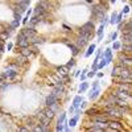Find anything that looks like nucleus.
I'll list each match as a JSON object with an SVG mask.
<instances>
[{"label":"nucleus","instance_id":"nucleus-31","mask_svg":"<svg viewBox=\"0 0 132 132\" xmlns=\"http://www.w3.org/2000/svg\"><path fill=\"white\" fill-rule=\"evenodd\" d=\"M120 46H122V44H120V42H114V45H112V49L118 50V49H120Z\"/></svg>","mask_w":132,"mask_h":132},{"label":"nucleus","instance_id":"nucleus-36","mask_svg":"<svg viewBox=\"0 0 132 132\" xmlns=\"http://www.w3.org/2000/svg\"><path fill=\"white\" fill-rule=\"evenodd\" d=\"M75 111V108L73 107V106H70V107H69V114H73Z\"/></svg>","mask_w":132,"mask_h":132},{"label":"nucleus","instance_id":"nucleus-24","mask_svg":"<svg viewBox=\"0 0 132 132\" xmlns=\"http://www.w3.org/2000/svg\"><path fill=\"white\" fill-rule=\"evenodd\" d=\"M87 89H89V83H87V82H82L81 86H79V89H78V92H81V94H82V92H85Z\"/></svg>","mask_w":132,"mask_h":132},{"label":"nucleus","instance_id":"nucleus-16","mask_svg":"<svg viewBox=\"0 0 132 132\" xmlns=\"http://www.w3.org/2000/svg\"><path fill=\"white\" fill-rule=\"evenodd\" d=\"M120 49H122L123 54H126V56H131V52H132V46L131 45H122Z\"/></svg>","mask_w":132,"mask_h":132},{"label":"nucleus","instance_id":"nucleus-35","mask_svg":"<svg viewBox=\"0 0 132 132\" xmlns=\"http://www.w3.org/2000/svg\"><path fill=\"white\" fill-rule=\"evenodd\" d=\"M62 27H64V28H65V30H67V32H70V30H71V28H70V27H67L66 24H62Z\"/></svg>","mask_w":132,"mask_h":132},{"label":"nucleus","instance_id":"nucleus-25","mask_svg":"<svg viewBox=\"0 0 132 132\" xmlns=\"http://www.w3.org/2000/svg\"><path fill=\"white\" fill-rule=\"evenodd\" d=\"M65 120H66V112H62V114H59V116H58L57 124H62Z\"/></svg>","mask_w":132,"mask_h":132},{"label":"nucleus","instance_id":"nucleus-34","mask_svg":"<svg viewBox=\"0 0 132 132\" xmlns=\"http://www.w3.org/2000/svg\"><path fill=\"white\" fill-rule=\"evenodd\" d=\"M28 19H29L28 16H25L24 19H22V24H24V25H27V24H28Z\"/></svg>","mask_w":132,"mask_h":132},{"label":"nucleus","instance_id":"nucleus-30","mask_svg":"<svg viewBox=\"0 0 132 132\" xmlns=\"http://www.w3.org/2000/svg\"><path fill=\"white\" fill-rule=\"evenodd\" d=\"M64 131V126L62 124H56V132H62Z\"/></svg>","mask_w":132,"mask_h":132},{"label":"nucleus","instance_id":"nucleus-22","mask_svg":"<svg viewBox=\"0 0 132 132\" xmlns=\"http://www.w3.org/2000/svg\"><path fill=\"white\" fill-rule=\"evenodd\" d=\"M99 94H100V89H98V90H94V91H90L89 98L92 100V99H95L97 97H99Z\"/></svg>","mask_w":132,"mask_h":132},{"label":"nucleus","instance_id":"nucleus-13","mask_svg":"<svg viewBox=\"0 0 132 132\" xmlns=\"http://www.w3.org/2000/svg\"><path fill=\"white\" fill-rule=\"evenodd\" d=\"M67 46L71 49V56H73V58H74V57H77V56L79 54V50H81V49L78 48V46H75V45H74V42H69V44H67Z\"/></svg>","mask_w":132,"mask_h":132},{"label":"nucleus","instance_id":"nucleus-39","mask_svg":"<svg viewBox=\"0 0 132 132\" xmlns=\"http://www.w3.org/2000/svg\"><path fill=\"white\" fill-rule=\"evenodd\" d=\"M128 11H129V7H126V8H123V12H122V13H127Z\"/></svg>","mask_w":132,"mask_h":132},{"label":"nucleus","instance_id":"nucleus-32","mask_svg":"<svg viewBox=\"0 0 132 132\" xmlns=\"http://www.w3.org/2000/svg\"><path fill=\"white\" fill-rule=\"evenodd\" d=\"M118 37V33L116 32H114V33H111V36H110V41H115V38Z\"/></svg>","mask_w":132,"mask_h":132},{"label":"nucleus","instance_id":"nucleus-28","mask_svg":"<svg viewBox=\"0 0 132 132\" xmlns=\"http://www.w3.org/2000/svg\"><path fill=\"white\" fill-rule=\"evenodd\" d=\"M17 131H19V132H30V129H29L27 126H20Z\"/></svg>","mask_w":132,"mask_h":132},{"label":"nucleus","instance_id":"nucleus-3","mask_svg":"<svg viewBox=\"0 0 132 132\" xmlns=\"http://www.w3.org/2000/svg\"><path fill=\"white\" fill-rule=\"evenodd\" d=\"M107 126L114 132H123V129H124V126L120 120H110L107 123Z\"/></svg>","mask_w":132,"mask_h":132},{"label":"nucleus","instance_id":"nucleus-2","mask_svg":"<svg viewBox=\"0 0 132 132\" xmlns=\"http://www.w3.org/2000/svg\"><path fill=\"white\" fill-rule=\"evenodd\" d=\"M15 45H16L17 48H20V49H25V48H29V46H30L29 40H27V38L22 36L20 32L16 36V42H15Z\"/></svg>","mask_w":132,"mask_h":132},{"label":"nucleus","instance_id":"nucleus-18","mask_svg":"<svg viewBox=\"0 0 132 132\" xmlns=\"http://www.w3.org/2000/svg\"><path fill=\"white\" fill-rule=\"evenodd\" d=\"M27 62H28V58L20 56V57H17V58H16V62H15V64H16L17 66H22V65H25Z\"/></svg>","mask_w":132,"mask_h":132},{"label":"nucleus","instance_id":"nucleus-41","mask_svg":"<svg viewBox=\"0 0 132 132\" xmlns=\"http://www.w3.org/2000/svg\"><path fill=\"white\" fill-rule=\"evenodd\" d=\"M97 75H98V77H99V78H102V77H103V73H98V74H97Z\"/></svg>","mask_w":132,"mask_h":132},{"label":"nucleus","instance_id":"nucleus-29","mask_svg":"<svg viewBox=\"0 0 132 132\" xmlns=\"http://www.w3.org/2000/svg\"><path fill=\"white\" fill-rule=\"evenodd\" d=\"M116 16H118V15H116V12H114V13L111 15V20H110L111 24H115V21H116Z\"/></svg>","mask_w":132,"mask_h":132},{"label":"nucleus","instance_id":"nucleus-42","mask_svg":"<svg viewBox=\"0 0 132 132\" xmlns=\"http://www.w3.org/2000/svg\"><path fill=\"white\" fill-rule=\"evenodd\" d=\"M70 132H71V131H70Z\"/></svg>","mask_w":132,"mask_h":132},{"label":"nucleus","instance_id":"nucleus-37","mask_svg":"<svg viewBox=\"0 0 132 132\" xmlns=\"http://www.w3.org/2000/svg\"><path fill=\"white\" fill-rule=\"evenodd\" d=\"M87 78V77H86V74H85V73H82V75H81V82H83L85 79H86Z\"/></svg>","mask_w":132,"mask_h":132},{"label":"nucleus","instance_id":"nucleus-6","mask_svg":"<svg viewBox=\"0 0 132 132\" xmlns=\"http://www.w3.org/2000/svg\"><path fill=\"white\" fill-rule=\"evenodd\" d=\"M90 120H91L92 123H103V124H107L108 122H110V119H108L107 116H106L104 114H102V112L98 114V115H95L94 118H91Z\"/></svg>","mask_w":132,"mask_h":132},{"label":"nucleus","instance_id":"nucleus-1","mask_svg":"<svg viewBox=\"0 0 132 132\" xmlns=\"http://www.w3.org/2000/svg\"><path fill=\"white\" fill-rule=\"evenodd\" d=\"M92 34H94V22L92 21H87L78 29V36L85 40H90Z\"/></svg>","mask_w":132,"mask_h":132},{"label":"nucleus","instance_id":"nucleus-23","mask_svg":"<svg viewBox=\"0 0 132 132\" xmlns=\"http://www.w3.org/2000/svg\"><path fill=\"white\" fill-rule=\"evenodd\" d=\"M20 22H21L20 20H15V19H13V21H12L11 24H9V28H11L12 30L17 29V28H19V25H20Z\"/></svg>","mask_w":132,"mask_h":132},{"label":"nucleus","instance_id":"nucleus-33","mask_svg":"<svg viewBox=\"0 0 132 132\" xmlns=\"http://www.w3.org/2000/svg\"><path fill=\"white\" fill-rule=\"evenodd\" d=\"M95 74H97L95 71H90V73H87V74H86V77H89V78H91V77H94Z\"/></svg>","mask_w":132,"mask_h":132},{"label":"nucleus","instance_id":"nucleus-8","mask_svg":"<svg viewBox=\"0 0 132 132\" xmlns=\"http://www.w3.org/2000/svg\"><path fill=\"white\" fill-rule=\"evenodd\" d=\"M42 21H44L42 19L33 16V17H30V19H29L28 24H27L25 27H28V28H30V29H34V28H36V25H38V24H40V22H42Z\"/></svg>","mask_w":132,"mask_h":132},{"label":"nucleus","instance_id":"nucleus-19","mask_svg":"<svg viewBox=\"0 0 132 132\" xmlns=\"http://www.w3.org/2000/svg\"><path fill=\"white\" fill-rule=\"evenodd\" d=\"M57 73L59 75H67L69 74V69L66 66H58L57 67Z\"/></svg>","mask_w":132,"mask_h":132},{"label":"nucleus","instance_id":"nucleus-15","mask_svg":"<svg viewBox=\"0 0 132 132\" xmlns=\"http://www.w3.org/2000/svg\"><path fill=\"white\" fill-rule=\"evenodd\" d=\"M44 114H45V116H46V118H48V119H50V120H53L54 118H56V114H54L52 110H50V108L49 107H45L44 108Z\"/></svg>","mask_w":132,"mask_h":132},{"label":"nucleus","instance_id":"nucleus-5","mask_svg":"<svg viewBox=\"0 0 132 132\" xmlns=\"http://www.w3.org/2000/svg\"><path fill=\"white\" fill-rule=\"evenodd\" d=\"M54 104H61L59 103V98H57L56 95H53V94H49L48 97H46V99H45V107H52Z\"/></svg>","mask_w":132,"mask_h":132},{"label":"nucleus","instance_id":"nucleus-10","mask_svg":"<svg viewBox=\"0 0 132 132\" xmlns=\"http://www.w3.org/2000/svg\"><path fill=\"white\" fill-rule=\"evenodd\" d=\"M87 44H89V40H85V38H82V37H79V36H78V37L75 38V44H74V45H75V46H78L79 49H83Z\"/></svg>","mask_w":132,"mask_h":132},{"label":"nucleus","instance_id":"nucleus-27","mask_svg":"<svg viewBox=\"0 0 132 132\" xmlns=\"http://www.w3.org/2000/svg\"><path fill=\"white\" fill-rule=\"evenodd\" d=\"M94 50H95V45L92 44V45H90V46H89V50H87V53L85 54V56H86V57H89V56H90V54H91L92 52H94Z\"/></svg>","mask_w":132,"mask_h":132},{"label":"nucleus","instance_id":"nucleus-17","mask_svg":"<svg viewBox=\"0 0 132 132\" xmlns=\"http://www.w3.org/2000/svg\"><path fill=\"white\" fill-rule=\"evenodd\" d=\"M122 69H123V67L116 66V65H115V67L111 70V77H112V78H118L119 74H120V71H122Z\"/></svg>","mask_w":132,"mask_h":132},{"label":"nucleus","instance_id":"nucleus-38","mask_svg":"<svg viewBox=\"0 0 132 132\" xmlns=\"http://www.w3.org/2000/svg\"><path fill=\"white\" fill-rule=\"evenodd\" d=\"M12 48H13V44H12V42H9L8 45H7V49H8V50H11Z\"/></svg>","mask_w":132,"mask_h":132},{"label":"nucleus","instance_id":"nucleus-7","mask_svg":"<svg viewBox=\"0 0 132 132\" xmlns=\"http://www.w3.org/2000/svg\"><path fill=\"white\" fill-rule=\"evenodd\" d=\"M29 4H30V2H28V0H25V2H19L17 3V8L15 9V11H16L17 13H20V15L24 13L27 11V8L29 7Z\"/></svg>","mask_w":132,"mask_h":132},{"label":"nucleus","instance_id":"nucleus-4","mask_svg":"<svg viewBox=\"0 0 132 132\" xmlns=\"http://www.w3.org/2000/svg\"><path fill=\"white\" fill-rule=\"evenodd\" d=\"M20 33L24 36L27 40H32L33 37H36L37 36V32H36V29H30V28H28V27H24V28H21V30H20Z\"/></svg>","mask_w":132,"mask_h":132},{"label":"nucleus","instance_id":"nucleus-26","mask_svg":"<svg viewBox=\"0 0 132 132\" xmlns=\"http://www.w3.org/2000/svg\"><path fill=\"white\" fill-rule=\"evenodd\" d=\"M74 66H75V58H71V59L66 64V67L70 69V67H74Z\"/></svg>","mask_w":132,"mask_h":132},{"label":"nucleus","instance_id":"nucleus-11","mask_svg":"<svg viewBox=\"0 0 132 132\" xmlns=\"http://www.w3.org/2000/svg\"><path fill=\"white\" fill-rule=\"evenodd\" d=\"M131 44H132L131 33H123L122 34V45H131Z\"/></svg>","mask_w":132,"mask_h":132},{"label":"nucleus","instance_id":"nucleus-14","mask_svg":"<svg viewBox=\"0 0 132 132\" xmlns=\"http://www.w3.org/2000/svg\"><path fill=\"white\" fill-rule=\"evenodd\" d=\"M20 56H22V57H25V58L29 59V57L33 56L32 50H30V46H29V48H25V49H20Z\"/></svg>","mask_w":132,"mask_h":132},{"label":"nucleus","instance_id":"nucleus-21","mask_svg":"<svg viewBox=\"0 0 132 132\" xmlns=\"http://www.w3.org/2000/svg\"><path fill=\"white\" fill-rule=\"evenodd\" d=\"M5 75H7V78L13 79V78H16L17 71H16V70H12V69H9V70H7V71H5Z\"/></svg>","mask_w":132,"mask_h":132},{"label":"nucleus","instance_id":"nucleus-12","mask_svg":"<svg viewBox=\"0 0 132 132\" xmlns=\"http://www.w3.org/2000/svg\"><path fill=\"white\" fill-rule=\"evenodd\" d=\"M44 42H45V38H44V37H38V36L33 37L32 40L29 41V44H30V45H33V46H38V45H42Z\"/></svg>","mask_w":132,"mask_h":132},{"label":"nucleus","instance_id":"nucleus-40","mask_svg":"<svg viewBox=\"0 0 132 132\" xmlns=\"http://www.w3.org/2000/svg\"><path fill=\"white\" fill-rule=\"evenodd\" d=\"M79 74H81V70H77V71L74 73V75H75V77H78Z\"/></svg>","mask_w":132,"mask_h":132},{"label":"nucleus","instance_id":"nucleus-20","mask_svg":"<svg viewBox=\"0 0 132 132\" xmlns=\"http://www.w3.org/2000/svg\"><path fill=\"white\" fill-rule=\"evenodd\" d=\"M81 103H82V97H81V95H77V97L74 98V100H73V104H71V106H73L74 108H78Z\"/></svg>","mask_w":132,"mask_h":132},{"label":"nucleus","instance_id":"nucleus-9","mask_svg":"<svg viewBox=\"0 0 132 132\" xmlns=\"http://www.w3.org/2000/svg\"><path fill=\"white\" fill-rule=\"evenodd\" d=\"M87 115V118L89 119H91V118H94L95 115H98V114H100V110L95 106V107H91V108H89V110H86V112H85Z\"/></svg>","mask_w":132,"mask_h":132}]
</instances>
